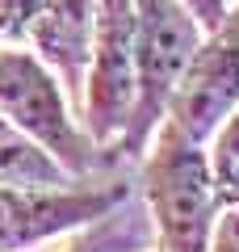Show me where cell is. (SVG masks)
Returning a JSON list of instances; mask_svg holds the SVG:
<instances>
[{
    "label": "cell",
    "instance_id": "1",
    "mask_svg": "<svg viewBox=\"0 0 239 252\" xmlns=\"http://www.w3.org/2000/svg\"><path fill=\"white\" fill-rule=\"evenodd\" d=\"M143 206L155 223L159 252H206L222 202L202 143L159 126V139L143 160Z\"/></svg>",
    "mask_w": 239,
    "mask_h": 252
},
{
    "label": "cell",
    "instance_id": "2",
    "mask_svg": "<svg viewBox=\"0 0 239 252\" xmlns=\"http://www.w3.org/2000/svg\"><path fill=\"white\" fill-rule=\"evenodd\" d=\"M197 46L202 26L180 0H134V109L118 135L126 156H143L147 135L164 122L168 97Z\"/></svg>",
    "mask_w": 239,
    "mask_h": 252
},
{
    "label": "cell",
    "instance_id": "3",
    "mask_svg": "<svg viewBox=\"0 0 239 252\" xmlns=\"http://www.w3.org/2000/svg\"><path fill=\"white\" fill-rule=\"evenodd\" d=\"M0 118H9L21 135H30L46 156L63 164L71 177L92 172L105 152L80 130L67 114V97L55 72L30 51H0Z\"/></svg>",
    "mask_w": 239,
    "mask_h": 252
},
{
    "label": "cell",
    "instance_id": "4",
    "mask_svg": "<svg viewBox=\"0 0 239 252\" xmlns=\"http://www.w3.org/2000/svg\"><path fill=\"white\" fill-rule=\"evenodd\" d=\"M84 130L97 147H109L134 109V0H97L84 72Z\"/></svg>",
    "mask_w": 239,
    "mask_h": 252
},
{
    "label": "cell",
    "instance_id": "5",
    "mask_svg": "<svg viewBox=\"0 0 239 252\" xmlns=\"http://www.w3.org/2000/svg\"><path fill=\"white\" fill-rule=\"evenodd\" d=\"M235 109H239V9L227 13L222 26L210 30V38L193 51L159 126L177 130L189 143H206Z\"/></svg>",
    "mask_w": 239,
    "mask_h": 252
},
{
    "label": "cell",
    "instance_id": "6",
    "mask_svg": "<svg viewBox=\"0 0 239 252\" xmlns=\"http://www.w3.org/2000/svg\"><path fill=\"white\" fill-rule=\"evenodd\" d=\"M130 198V185L105 189H0V252H21L71 227H89Z\"/></svg>",
    "mask_w": 239,
    "mask_h": 252
},
{
    "label": "cell",
    "instance_id": "7",
    "mask_svg": "<svg viewBox=\"0 0 239 252\" xmlns=\"http://www.w3.org/2000/svg\"><path fill=\"white\" fill-rule=\"evenodd\" d=\"M92 21H97V0H42V13L30 26V42L46 59V67L59 76L71 105H80L84 97Z\"/></svg>",
    "mask_w": 239,
    "mask_h": 252
},
{
    "label": "cell",
    "instance_id": "8",
    "mask_svg": "<svg viewBox=\"0 0 239 252\" xmlns=\"http://www.w3.org/2000/svg\"><path fill=\"white\" fill-rule=\"evenodd\" d=\"M0 189H71V172L0 118Z\"/></svg>",
    "mask_w": 239,
    "mask_h": 252
},
{
    "label": "cell",
    "instance_id": "9",
    "mask_svg": "<svg viewBox=\"0 0 239 252\" xmlns=\"http://www.w3.org/2000/svg\"><path fill=\"white\" fill-rule=\"evenodd\" d=\"M151 244H155V223H151L147 206H130V198H126L109 215L92 219L89 231L67 252H147Z\"/></svg>",
    "mask_w": 239,
    "mask_h": 252
},
{
    "label": "cell",
    "instance_id": "10",
    "mask_svg": "<svg viewBox=\"0 0 239 252\" xmlns=\"http://www.w3.org/2000/svg\"><path fill=\"white\" fill-rule=\"evenodd\" d=\"M206 160H210V177H214V189H218V202L222 206L239 202V109L227 114V122L214 130V152Z\"/></svg>",
    "mask_w": 239,
    "mask_h": 252
},
{
    "label": "cell",
    "instance_id": "11",
    "mask_svg": "<svg viewBox=\"0 0 239 252\" xmlns=\"http://www.w3.org/2000/svg\"><path fill=\"white\" fill-rule=\"evenodd\" d=\"M38 13H42V0H0V38H9V42L30 38Z\"/></svg>",
    "mask_w": 239,
    "mask_h": 252
},
{
    "label": "cell",
    "instance_id": "12",
    "mask_svg": "<svg viewBox=\"0 0 239 252\" xmlns=\"http://www.w3.org/2000/svg\"><path fill=\"white\" fill-rule=\"evenodd\" d=\"M206 252H239V202H231V206L218 210Z\"/></svg>",
    "mask_w": 239,
    "mask_h": 252
},
{
    "label": "cell",
    "instance_id": "13",
    "mask_svg": "<svg viewBox=\"0 0 239 252\" xmlns=\"http://www.w3.org/2000/svg\"><path fill=\"white\" fill-rule=\"evenodd\" d=\"M189 13H193V21L210 34V30L222 26V17H227V0H180Z\"/></svg>",
    "mask_w": 239,
    "mask_h": 252
}]
</instances>
